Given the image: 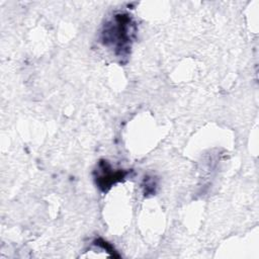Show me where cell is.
I'll return each instance as SVG.
<instances>
[{"instance_id":"obj_1","label":"cell","mask_w":259,"mask_h":259,"mask_svg":"<svg viewBox=\"0 0 259 259\" xmlns=\"http://www.w3.org/2000/svg\"><path fill=\"white\" fill-rule=\"evenodd\" d=\"M134 35L135 24L132 18L127 14L118 13L104 25L101 41L111 48L116 56L123 57L128 54Z\"/></svg>"},{"instance_id":"obj_2","label":"cell","mask_w":259,"mask_h":259,"mask_svg":"<svg viewBox=\"0 0 259 259\" xmlns=\"http://www.w3.org/2000/svg\"><path fill=\"white\" fill-rule=\"evenodd\" d=\"M95 172V182L102 191H107L114 183L122 180L128 173V171L114 170L105 160L99 162Z\"/></svg>"},{"instance_id":"obj_3","label":"cell","mask_w":259,"mask_h":259,"mask_svg":"<svg viewBox=\"0 0 259 259\" xmlns=\"http://www.w3.org/2000/svg\"><path fill=\"white\" fill-rule=\"evenodd\" d=\"M93 244H94V245H97V246H99V247H101V248H103V249L106 250L108 253H110L111 256H113V257L117 256V255H115V251L113 250L112 246H111L109 243L105 242L104 240H102V239H96V240H94Z\"/></svg>"}]
</instances>
